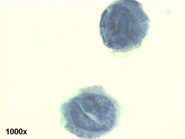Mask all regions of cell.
Wrapping results in <instances>:
<instances>
[{"label": "cell", "mask_w": 185, "mask_h": 139, "mask_svg": "<svg viewBox=\"0 0 185 139\" xmlns=\"http://www.w3.org/2000/svg\"><path fill=\"white\" fill-rule=\"evenodd\" d=\"M121 111L118 102L98 85L80 89L60 109L65 129L83 139L99 138L111 132L118 125Z\"/></svg>", "instance_id": "cell-1"}, {"label": "cell", "mask_w": 185, "mask_h": 139, "mask_svg": "<svg viewBox=\"0 0 185 139\" xmlns=\"http://www.w3.org/2000/svg\"><path fill=\"white\" fill-rule=\"evenodd\" d=\"M150 23L139 2L116 1L101 14L100 34L108 49L114 53H125L141 47L148 34Z\"/></svg>", "instance_id": "cell-2"}]
</instances>
